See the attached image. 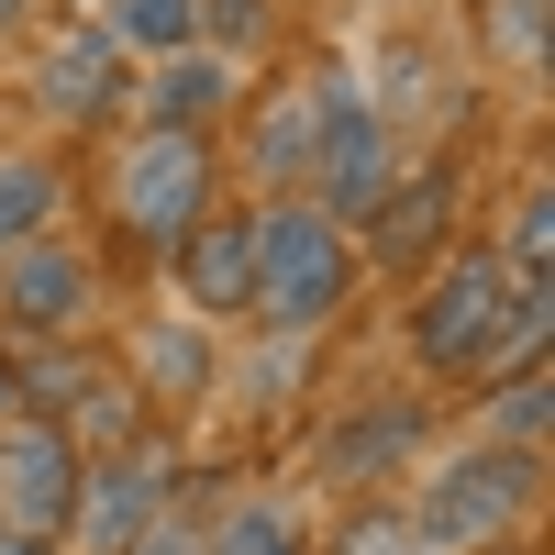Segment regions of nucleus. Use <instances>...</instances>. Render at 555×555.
I'll return each instance as SVG.
<instances>
[{"label": "nucleus", "instance_id": "obj_23", "mask_svg": "<svg viewBox=\"0 0 555 555\" xmlns=\"http://www.w3.org/2000/svg\"><path fill=\"white\" fill-rule=\"evenodd\" d=\"M133 555H201V533H145Z\"/></svg>", "mask_w": 555, "mask_h": 555}, {"label": "nucleus", "instance_id": "obj_1", "mask_svg": "<svg viewBox=\"0 0 555 555\" xmlns=\"http://www.w3.org/2000/svg\"><path fill=\"white\" fill-rule=\"evenodd\" d=\"M533 334H544V278H512L489 245L444 256V278L423 289V311H411V345H423V366H444V378H478V366H500Z\"/></svg>", "mask_w": 555, "mask_h": 555}, {"label": "nucleus", "instance_id": "obj_9", "mask_svg": "<svg viewBox=\"0 0 555 555\" xmlns=\"http://www.w3.org/2000/svg\"><path fill=\"white\" fill-rule=\"evenodd\" d=\"M156 512H167V467H156V455H112L101 478H78V533L101 555H133L156 533Z\"/></svg>", "mask_w": 555, "mask_h": 555}, {"label": "nucleus", "instance_id": "obj_12", "mask_svg": "<svg viewBox=\"0 0 555 555\" xmlns=\"http://www.w3.org/2000/svg\"><path fill=\"white\" fill-rule=\"evenodd\" d=\"M56 201H67L56 156H0V256L44 245V222H56Z\"/></svg>", "mask_w": 555, "mask_h": 555}, {"label": "nucleus", "instance_id": "obj_25", "mask_svg": "<svg viewBox=\"0 0 555 555\" xmlns=\"http://www.w3.org/2000/svg\"><path fill=\"white\" fill-rule=\"evenodd\" d=\"M12 12H23V0H0V23H12Z\"/></svg>", "mask_w": 555, "mask_h": 555}, {"label": "nucleus", "instance_id": "obj_3", "mask_svg": "<svg viewBox=\"0 0 555 555\" xmlns=\"http://www.w3.org/2000/svg\"><path fill=\"white\" fill-rule=\"evenodd\" d=\"M211 222V145L201 133H133L112 167V234L133 256H178Z\"/></svg>", "mask_w": 555, "mask_h": 555}, {"label": "nucleus", "instance_id": "obj_17", "mask_svg": "<svg viewBox=\"0 0 555 555\" xmlns=\"http://www.w3.org/2000/svg\"><path fill=\"white\" fill-rule=\"evenodd\" d=\"M411 434H423V411H411V400H400V411H366V423L334 444V478H366L378 455H411Z\"/></svg>", "mask_w": 555, "mask_h": 555}, {"label": "nucleus", "instance_id": "obj_19", "mask_svg": "<svg viewBox=\"0 0 555 555\" xmlns=\"http://www.w3.org/2000/svg\"><path fill=\"white\" fill-rule=\"evenodd\" d=\"M533 434H544V366H522V378L500 389V444L533 455Z\"/></svg>", "mask_w": 555, "mask_h": 555}, {"label": "nucleus", "instance_id": "obj_10", "mask_svg": "<svg viewBox=\"0 0 555 555\" xmlns=\"http://www.w3.org/2000/svg\"><path fill=\"white\" fill-rule=\"evenodd\" d=\"M222 101H234V67H222V56H201V44H178V56H156L145 133H190V122H211Z\"/></svg>", "mask_w": 555, "mask_h": 555}, {"label": "nucleus", "instance_id": "obj_18", "mask_svg": "<svg viewBox=\"0 0 555 555\" xmlns=\"http://www.w3.org/2000/svg\"><path fill=\"white\" fill-rule=\"evenodd\" d=\"M544 234H555V201L522 190V201H512V256H500V267H512V278H544Z\"/></svg>", "mask_w": 555, "mask_h": 555}, {"label": "nucleus", "instance_id": "obj_13", "mask_svg": "<svg viewBox=\"0 0 555 555\" xmlns=\"http://www.w3.org/2000/svg\"><path fill=\"white\" fill-rule=\"evenodd\" d=\"M101 34L122 56H178V44H201V0H101Z\"/></svg>", "mask_w": 555, "mask_h": 555}, {"label": "nucleus", "instance_id": "obj_5", "mask_svg": "<svg viewBox=\"0 0 555 555\" xmlns=\"http://www.w3.org/2000/svg\"><path fill=\"white\" fill-rule=\"evenodd\" d=\"M78 444H67V423H0V522H23V533H44L56 544L67 522H78Z\"/></svg>", "mask_w": 555, "mask_h": 555}, {"label": "nucleus", "instance_id": "obj_24", "mask_svg": "<svg viewBox=\"0 0 555 555\" xmlns=\"http://www.w3.org/2000/svg\"><path fill=\"white\" fill-rule=\"evenodd\" d=\"M0 411H12V366H0Z\"/></svg>", "mask_w": 555, "mask_h": 555}, {"label": "nucleus", "instance_id": "obj_11", "mask_svg": "<svg viewBox=\"0 0 555 555\" xmlns=\"http://www.w3.org/2000/svg\"><path fill=\"white\" fill-rule=\"evenodd\" d=\"M178 278H190V300H201V311H245L256 234H245V222H201V234L178 245Z\"/></svg>", "mask_w": 555, "mask_h": 555}, {"label": "nucleus", "instance_id": "obj_2", "mask_svg": "<svg viewBox=\"0 0 555 555\" xmlns=\"http://www.w3.org/2000/svg\"><path fill=\"white\" fill-rule=\"evenodd\" d=\"M245 234H256V278H245V311L256 322L311 334V322L345 311V289H356V234H345V222H322L311 201H267Z\"/></svg>", "mask_w": 555, "mask_h": 555}, {"label": "nucleus", "instance_id": "obj_4", "mask_svg": "<svg viewBox=\"0 0 555 555\" xmlns=\"http://www.w3.org/2000/svg\"><path fill=\"white\" fill-rule=\"evenodd\" d=\"M311 211L345 222V211H378L389 201V122L356 101L345 78H322V145H311Z\"/></svg>", "mask_w": 555, "mask_h": 555}, {"label": "nucleus", "instance_id": "obj_22", "mask_svg": "<svg viewBox=\"0 0 555 555\" xmlns=\"http://www.w3.org/2000/svg\"><path fill=\"white\" fill-rule=\"evenodd\" d=\"M0 555H56L44 533H23V522H0Z\"/></svg>", "mask_w": 555, "mask_h": 555}, {"label": "nucleus", "instance_id": "obj_14", "mask_svg": "<svg viewBox=\"0 0 555 555\" xmlns=\"http://www.w3.org/2000/svg\"><path fill=\"white\" fill-rule=\"evenodd\" d=\"M311 145H322V78H311V89H278V101H267L256 167H267V178H311Z\"/></svg>", "mask_w": 555, "mask_h": 555}, {"label": "nucleus", "instance_id": "obj_7", "mask_svg": "<svg viewBox=\"0 0 555 555\" xmlns=\"http://www.w3.org/2000/svg\"><path fill=\"white\" fill-rule=\"evenodd\" d=\"M34 101L56 112V122H112L122 112V44L89 23V34H56L34 56Z\"/></svg>", "mask_w": 555, "mask_h": 555}, {"label": "nucleus", "instance_id": "obj_21", "mask_svg": "<svg viewBox=\"0 0 555 555\" xmlns=\"http://www.w3.org/2000/svg\"><path fill=\"white\" fill-rule=\"evenodd\" d=\"M145 378L190 389V378H201V345H190V334H145Z\"/></svg>", "mask_w": 555, "mask_h": 555}, {"label": "nucleus", "instance_id": "obj_8", "mask_svg": "<svg viewBox=\"0 0 555 555\" xmlns=\"http://www.w3.org/2000/svg\"><path fill=\"white\" fill-rule=\"evenodd\" d=\"M78 311H89V256H67V245L0 256V322L12 334H67Z\"/></svg>", "mask_w": 555, "mask_h": 555}, {"label": "nucleus", "instance_id": "obj_20", "mask_svg": "<svg viewBox=\"0 0 555 555\" xmlns=\"http://www.w3.org/2000/svg\"><path fill=\"white\" fill-rule=\"evenodd\" d=\"M489 44H500V56H544V0H489Z\"/></svg>", "mask_w": 555, "mask_h": 555}, {"label": "nucleus", "instance_id": "obj_6", "mask_svg": "<svg viewBox=\"0 0 555 555\" xmlns=\"http://www.w3.org/2000/svg\"><path fill=\"white\" fill-rule=\"evenodd\" d=\"M533 500V455H467V467H444L434 478V500H423V533H444V544H489L500 522H512Z\"/></svg>", "mask_w": 555, "mask_h": 555}, {"label": "nucleus", "instance_id": "obj_15", "mask_svg": "<svg viewBox=\"0 0 555 555\" xmlns=\"http://www.w3.org/2000/svg\"><path fill=\"white\" fill-rule=\"evenodd\" d=\"M444 190H455V178H444V167H423L400 201H378V256H389V267H411V256L444 234Z\"/></svg>", "mask_w": 555, "mask_h": 555}, {"label": "nucleus", "instance_id": "obj_16", "mask_svg": "<svg viewBox=\"0 0 555 555\" xmlns=\"http://www.w3.org/2000/svg\"><path fill=\"white\" fill-rule=\"evenodd\" d=\"M201 555H311V533H300V512H278V500H234Z\"/></svg>", "mask_w": 555, "mask_h": 555}]
</instances>
